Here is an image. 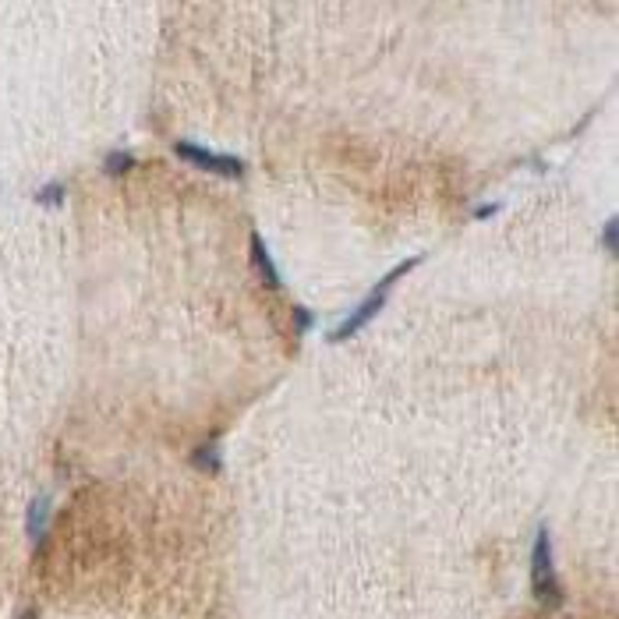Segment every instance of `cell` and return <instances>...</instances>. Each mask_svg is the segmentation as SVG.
Masks as SVG:
<instances>
[{
    "label": "cell",
    "instance_id": "12",
    "mask_svg": "<svg viewBox=\"0 0 619 619\" xmlns=\"http://www.w3.org/2000/svg\"><path fill=\"white\" fill-rule=\"evenodd\" d=\"M18 619H39V613H36V609H25V613H21Z\"/></svg>",
    "mask_w": 619,
    "mask_h": 619
},
{
    "label": "cell",
    "instance_id": "9",
    "mask_svg": "<svg viewBox=\"0 0 619 619\" xmlns=\"http://www.w3.org/2000/svg\"><path fill=\"white\" fill-rule=\"evenodd\" d=\"M311 326H315V315H311L305 305H294V329H298V333H309Z\"/></svg>",
    "mask_w": 619,
    "mask_h": 619
},
{
    "label": "cell",
    "instance_id": "1",
    "mask_svg": "<svg viewBox=\"0 0 619 619\" xmlns=\"http://www.w3.org/2000/svg\"><path fill=\"white\" fill-rule=\"evenodd\" d=\"M417 262H421V259L414 255V259H404L397 269H390V273H386V276L376 284V291H372V294H368V298H365L358 309L351 311V315H347V318H343V322H340L333 333H329V340H333V343H340V340H351L354 333H361V329H365V326H368V322H372V318L383 311L386 298H390V287H393V284H400V276H408Z\"/></svg>",
    "mask_w": 619,
    "mask_h": 619
},
{
    "label": "cell",
    "instance_id": "6",
    "mask_svg": "<svg viewBox=\"0 0 619 619\" xmlns=\"http://www.w3.org/2000/svg\"><path fill=\"white\" fill-rule=\"evenodd\" d=\"M135 163H138V160H135L131 153H124V149H120V153H106L103 170H106V174H110V177H120V174H128V170H135Z\"/></svg>",
    "mask_w": 619,
    "mask_h": 619
},
{
    "label": "cell",
    "instance_id": "10",
    "mask_svg": "<svg viewBox=\"0 0 619 619\" xmlns=\"http://www.w3.org/2000/svg\"><path fill=\"white\" fill-rule=\"evenodd\" d=\"M616 234H619V223L616 219H606V227H602V248L606 252H616Z\"/></svg>",
    "mask_w": 619,
    "mask_h": 619
},
{
    "label": "cell",
    "instance_id": "7",
    "mask_svg": "<svg viewBox=\"0 0 619 619\" xmlns=\"http://www.w3.org/2000/svg\"><path fill=\"white\" fill-rule=\"evenodd\" d=\"M192 464H195L199 471H209V475H219V467H223V464H219V453H216V446H212V442L192 453Z\"/></svg>",
    "mask_w": 619,
    "mask_h": 619
},
{
    "label": "cell",
    "instance_id": "8",
    "mask_svg": "<svg viewBox=\"0 0 619 619\" xmlns=\"http://www.w3.org/2000/svg\"><path fill=\"white\" fill-rule=\"evenodd\" d=\"M36 202L46 209L61 206V202H64V185H57V181H54V185H43V188L36 192Z\"/></svg>",
    "mask_w": 619,
    "mask_h": 619
},
{
    "label": "cell",
    "instance_id": "5",
    "mask_svg": "<svg viewBox=\"0 0 619 619\" xmlns=\"http://www.w3.org/2000/svg\"><path fill=\"white\" fill-rule=\"evenodd\" d=\"M46 520H50V503L46 499H36L29 507V538L36 545H43V538H46Z\"/></svg>",
    "mask_w": 619,
    "mask_h": 619
},
{
    "label": "cell",
    "instance_id": "3",
    "mask_svg": "<svg viewBox=\"0 0 619 619\" xmlns=\"http://www.w3.org/2000/svg\"><path fill=\"white\" fill-rule=\"evenodd\" d=\"M174 153L181 160L209 170V174H219V177H241L244 174V163L237 156H216V153H209V149L195 145V142H174Z\"/></svg>",
    "mask_w": 619,
    "mask_h": 619
},
{
    "label": "cell",
    "instance_id": "2",
    "mask_svg": "<svg viewBox=\"0 0 619 619\" xmlns=\"http://www.w3.org/2000/svg\"><path fill=\"white\" fill-rule=\"evenodd\" d=\"M531 591L538 598L541 609H559L563 606V584L556 577V566H552V538H549V527H538L534 534V549H531Z\"/></svg>",
    "mask_w": 619,
    "mask_h": 619
},
{
    "label": "cell",
    "instance_id": "4",
    "mask_svg": "<svg viewBox=\"0 0 619 619\" xmlns=\"http://www.w3.org/2000/svg\"><path fill=\"white\" fill-rule=\"evenodd\" d=\"M252 262H255V269H259V276H262L266 287H273V291L284 287L280 269H276V262L269 259V248H266V241H262L259 234H252Z\"/></svg>",
    "mask_w": 619,
    "mask_h": 619
},
{
    "label": "cell",
    "instance_id": "11",
    "mask_svg": "<svg viewBox=\"0 0 619 619\" xmlns=\"http://www.w3.org/2000/svg\"><path fill=\"white\" fill-rule=\"evenodd\" d=\"M499 202H485V206H475V219H489V216H496L499 212Z\"/></svg>",
    "mask_w": 619,
    "mask_h": 619
}]
</instances>
